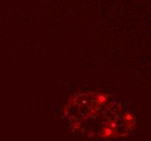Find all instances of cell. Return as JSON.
<instances>
[{
	"instance_id": "cell-1",
	"label": "cell",
	"mask_w": 151,
	"mask_h": 141,
	"mask_svg": "<svg viewBox=\"0 0 151 141\" xmlns=\"http://www.w3.org/2000/svg\"><path fill=\"white\" fill-rule=\"evenodd\" d=\"M63 117L73 131L91 139L122 138L135 127L134 114L124 104L98 92L75 94L66 103Z\"/></svg>"
}]
</instances>
